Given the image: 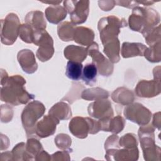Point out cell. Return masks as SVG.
<instances>
[{
  "label": "cell",
  "mask_w": 161,
  "mask_h": 161,
  "mask_svg": "<svg viewBox=\"0 0 161 161\" xmlns=\"http://www.w3.org/2000/svg\"><path fill=\"white\" fill-rule=\"evenodd\" d=\"M143 157L145 160H160V148L155 144L143 149Z\"/></svg>",
  "instance_id": "32"
},
{
  "label": "cell",
  "mask_w": 161,
  "mask_h": 161,
  "mask_svg": "<svg viewBox=\"0 0 161 161\" xmlns=\"http://www.w3.org/2000/svg\"><path fill=\"white\" fill-rule=\"evenodd\" d=\"M111 98L114 102L122 105L130 104L135 100L133 92L124 87H118L114 90L111 94Z\"/></svg>",
  "instance_id": "21"
},
{
  "label": "cell",
  "mask_w": 161,
  "mask_h": 161,
  "mask_svg": "<svg viewBox=\"0 0 161 161\" xmlns=\"http://www.w3.org/2000/svg\"><path fill=\"white\" fill-rule=\"evenodd\" d=\"M82 63L69 60L66 65L65 75L72 80H78L82 76Z\"/></svg>",
  "instance_id": "28"
},
{
  "label": "cell",
  "mask_w": 161,
  "mask_h": 161,
  "mask_svg": "<svg viewBox=\"0 0 161 161\" xmlns=\"http://www.w3.org/2000/svg\"><path fill=\"white\" fill-rule=\"evenodd\" d=\"M50 156L51 155H50L47 152L43 150L37 155V156L35 158V160H52Z\"/></svg>",
  "instance_id": "39"
},
{
  "label": "cell",
  "mask_w": 161,
  "mask_h": 161,
  "mask_svg": "<svg viewBox=\"0 0 161 161\" xmlns=\"http://www.w3.org/2000/svg\"><path fill=\"white\" fill-rule=\"evenodd\" d=\"M97 69L96 65L91 63L86 64L82 69L81 78L86 85L92 86L96 82Z\"/></svg>",
  "instance_id": "27"
},
{
  "label": "cell",
  "mask_w": 161,
  "mask_h": 161,
  "mask_svg": "<svg viewBox=\"0 0 161 161\" xmlns=\"http://www.w3.org/2000/svg\"><path fill=\"white\" fill-rule=\"evenodd\" d=\"M105 158L107 160H136L138 158V150L136 148L123 149L109 148L106 150Z\"/></svg>",
  "instance_id": "14"
},
{
  "label": "cell",
  "mask_w": 161,
  "mask_h": 161,
  "mask_svg": "<svg viewBox=\"0 0 161 161\" xmlns=\"http://www.w3.org/2000/svg\"><path fill=\"white\" fill-rule=\"evenodd\" d=\"M96 125V120L88 117L76 116L70 121L69 130L74 136L82 139L86 138L88 133H94Z\"/></svg>",
  "instance_id": "10"
},
{
  "label": "cell",
  "mask_w": 161,
  "mask_h": 161,
  "mask_svg": "<svg viewBox=\"0 0 161 161\" xmlns=\"http://www.w3.org/2000/svg\"><path fill=\"white\" fill-rule=\"evenodd\" d=\"M116 4H118L119 6L123 7H126L128 8H134L136 6H138V3L137 1H115Z\"/></svg>",
  "instance_id": "38"
},
{
  "label": "cell",
  "mask_w": 161,
  "mask_h": 161,
  "mask_svg": "<svg viewBox=\"0 0 161 161\" xmlns=\"http://www.w3.org/2000/svg\"><path fill=\"white\" fill-rule=\"evenodd\" d=\"M143 55L151 62H158L160 61V42L147 48Z\"/></svg>",
  "instance_id": "29"
},
{
  "label": "cell",
  "mask_w": 161,
  "mask_h": 161,
  "mask_svg": "<svg viewBox=\"0 0 161 161\" xmlns=\"http://www.w3.org/2000/svg\"><path fill=\"white\" fill-rule=\"evenodd\" d=\"M33 43L39 47L36 55L40 61L46 62L52 57L54 53L53 41L46 30L35 31Z\"/></svg>",
  "instance_id": "6"
},
{
  "label": "cell",
  "mask_w": 161,
  "mask_h": 161,
  "mask_svg": "<svg viewBox=\"0 0 161 161\" xmlns=\"http://www.w3.org/2000/svg\"><path fill=\"white\" fill-rule=\"evenodd\" d=\"M75 28V25L72 22L65 21L61 23L57 27V33L59 38L64 42L73 40Z\"/></svg>",
  "instance_id": "25"
},
{
  "label": "cell",
  "mask_w": 161,
  "mask_h": 161,
  "mask_svg": "<svg viewBox=\"0 0 161 161\" xmlns=\"http://www.w3.org/2000/svg\"><path fill=\"white\" fill-rule=\"evenodd\" d=\"M48 114L60 120L68 119L72 116L70 106L62 101L54 104L49 110Z\"/></svg>",
  "instance_id": "23"
},
{
  "label": "cell",
  "mask_w": 161,
  "mask_h": 161,
  "mask_svg": "<svg viewBox=\"0 0 161 161\" xmlns=\"http://www.w3.org/2000/svg\"><path fill=\"white\" fill-rule=\"evenodd\" d=\"M160 22V16L153 9L136 6L128 18V25L133 31L145 35Z\"/></svg>",
  "instance_id": "2"
},
{
  "label": "cell",
  "mask_w": 161,
  "mask_h": 161,
  "mask_svg": "<svg viewBox=\"0 0 161 161\" xmlns=\"http://www.w3.org/2000/svg\"><path fill=\"white\" fill-rule=\"evenodd\" d=\"M87 49L88 55L92 57V63L96 65L99 73L103 76L111 75L114 69L113 63L99 51L98 44L93 42Z\"/></svg>",
  "instance_id": "9"
},
{
  "label": "cell",
  "mask_w": 161,
  "mask_h": 161,
  "mask_svg": "<svg viewBox=\"0 0 161 161\" xmlns=\"http://www.w3.org/2000/svg\"><path fill=\"white\" fill-rule=\"evenodd\" d=\"M64 5L72 23L79 25L86 21L89 12V1H65Z\"/></svg>",
  "instance_id": "7"
},
{
  "label": "cell",
  "mask_w": 161,
  "mask_h": 161,
  "mask_svg": "<svg viewBox=\"0 0 161 161\" xmlns=\"http://www.w3.org/2000/svg\"><path fill=\"white\" fill-rule=\"evenodd\" d=\"M103 45L104 46L103 52L109 58V60L113 64L118 62L120 60V45L118 38H116L109 40Z\"/></svg>",
  "instance_id": "22"
},
{
  "label": "cell",
  "mask_w": 161,
  "mask_h": 161,
  "mask_svg": "<svg viewBox=\"0 0 161 161\" xmlns=\"http://www.w3.org/2000/svg\"><path fill=\"white\" fill-rule=\"evenodd\" d=\"M94 33L92 30L84 26H77L74 35L75 42L82 45H90L94 40Z\"/></svg>",
  "instance_id": "18"
},
{
  "label": "cell",
  "mask_w": 161,
  "mask_h": 161,
  "mask_svg": "<svg viewBox=\"0 0 161 161\" xmlns=\"http://www.w3.org/2000/svg\"><path fill=\"white\" fill-rule=\"evenodd\" d=\"M55 143L57 147L62 150H68L71 145V138L68 135L60 133L55 138Z\"/></svg>",
  "instance_id": "35"
},
{
  "label": "cell",
  "mask_w": 161,
  "mask_h": 161,
  "mask_svg": "<svg viewBox=\"0 0 161 161\" xmlns=\"http://www.w3.org/2000/svg\"><path fill=\"white\" fill-rule=\"evenodd\" d=\"M64 53L67 59L80 63L82 62L88 55L87 48L74 45L66 47L64 48Z\"/></svg>",
  "instance_id": "17"
},
{
  "label": "cell",
  "mask_w": 161,
  "mask_h": 161,
  "mask_svg": "<svg viewBox=\"0 0 161 161\" xmlns=\"http://www.w3.org/2000/svg\"><path fill=\"white\" fill-rule=\"evenodd\" d=\"M87 111L91 116L99 119L112 118L114 115L111 103L107 99L97 100L90 103Z\"/></svg>",
  "instance_id": "12"
},
{
  "label": "cell",
  "mask_w": 161,
  "mask_h": 161,
  "mask_svg": "<svg viewBox=\"0 0 161 161\" xmlns=\"http://www.w3.org/2000/svg\"><path fill=\"white\" fill-rule=\"evenodd\" d=\"M125 125V121L123 117L118 115L115 117L110 118L108 125L107 131L112 132L114 134L120 133L124 128Z\"/></svg>",
  "instance_id": "30"
},
{
  "label": "cell",
  "mask_w": 161,
  "mask_h": 161,
  "mask_svg": "<svg viewBox=\"0 0 161 161\" xmlns=\"http://www.w3.org/2000/svg\"><path fill=\"white\" fill-rule=\"evenodd\" d=\"M145 42L149 46H152L155 43L160 42V26L155 27L145 35H143Z\"/></svg>",
  "instance_id": "33"
},
{
  "label": "cell",
  "mask_w": 161,
  "mask_h": 161,
  "mask_svg": "<svg viewBox=\"0 0 161 161\" xmlns=\"http://www.w3.org/2000/svg\"><path fill=\"white\" fill-rule=\"evenodd\" d=\"M35 30L28 24L25 23L21 25L19 31V36L20 38L25 42L28 43H33Z\"/></svg>",
  "instance_id": "31"
},
{
  "label": "cell",
  "mask_w": 161,
  "mask_h": 161,
  "mask_svg": "<svg viewBox=\"0 0 161 161\" xmlns=\"http://www.w3.org/2000/svg\"><path fill=\"white\" fill-rule=\"evenodd\" d=\"M125 117L140 126L147 125L152 118V113L140 103H136L127 105L124 109Z\"/></svg>",
  "instance_id": "8"
},
{
  "label": "cell",
  "mask_w": 161,
  "mask_h": 161,
  "mask_svg": "<svg viewBox=\"0 0 161 161\" xmlns=\"http://www.w3.org/2000/svg\"><path fill=\"white\" fill-rule=\"evenodd\" d=\"M154 80H142L136 85L135 91L138 97H152L160 93V74H157L153 71Z\"/></svg>",
  "instance_id": "11"
},
{
  "label": "cell",
  "mask_w": 161,
  "mask_h": 161,
  "mask_svg": "<svg viewBox=\"0 0 161 161\" xmlns=\"http://www.w3.org/2000/svg\"><path fill=\"white\" fill-rule=\"evenodd\" d=\"M126 26L127 23L124 18L119 19L114 15L101 18L98 22L97 28L102 43L118 38L120 28Z\"/></svg>",
  "instance_id": "4"
},
{
  "label": "cell",
  "mask_w": 161,
  "mask_h": 161,
  "mask_svg": "<svg viewBox=\"0 0 161 161\" xmlns=\"http://www.w3.org/2000/svg\"><path fill=\"white\" fill-rule=\"evenodd\" d=\"M47 20L53 24H58L67 16V11L64 7L58 5H52L45 10Z\"/></svg>",
  "instance_id": "20"
},
{
  "label": "cell",
  "mask_w": 161,
  "mask_h": 161,
  "mask_svg": "<svg viewBox=\"0 0 161 161\" xmlns=\"http://www.w3.org/2000/svg\"><path fill=\"white\" fill-rule=\"evenodd\" d=\"M26 144L23 142L17 144L12 150V159L15 160H23Z\"/></svg>",
  "instance_id": "36"
},
{
  "label": "cell",
  "mask_w": 161,
  "mask_h": 161,
  "mask_svg": "<svg viewBox=\"0 0 161 161\" xmlns=\"http://www.w3.org/2000/svg\"><path fill=\"white\" fill-rule=\"evenodd\" d=\"M59 121L58 119L50 114L44 116L43 119L36 124V135L43 138L54 134Z\"/></svg>",
  "instance_id": "13"
},
{
  "label": "cell",
  "mask_w": 161,
  "mask_h": 161,
  "mask_svg": "<svg viewBox=\"0 0 161 161\" xmlns=\"http://www.w3.org/2000/svg\"><path fill=\"white\" fill-rule=\"evenodd\" d=\"M45 111L44 105L38 101H31L24 108L21 113V122L28 138L36 135L38 119L43 115Z\"/></svg>",
  "instance_id": "3"
},
{
  "label": "cell",
  "mask_w": 161,
  "mask_h": 161,
  "mask_svg": "<svg viewBox=\"0 0 161 161\" xmlns=\"http://www.w3.org/2000/svg\"><path fill=\"white\" fill-rule=\"evenodd\" d=\"M42 2L45 3H48L52 5H58L62 1H42Z\"/></svg>",
  "instance_id": "40"
},
{
  "label": "cell",
  "mask_w": 161,
  "mask_h": 161,
  "mask_svg": "<svg viewBox=\"0 0 161 161\" xmlns=\"http://www.w3.org/2000/svg\"><path fill=\"white\" fill-rule=\"evenodd\" d=\"M119 145L121 147L133 148L137 147V140L133 133H127L120 138Z\"/></svg>",
  "instance_id": "34"
},
{
  "label": "cell",
  "mask_w": 161,
  "mask_h": 161,
  "mask_svg": "<svg viewBox=\"0 0 161 161\" xmlns=\"http://www.w3.org/2000/svg\"><path fill=\"white\" fill-rule=\"evenodd\" d=\"M43 150L41 143L36 138L30 137L28 139L25 152L23 156V160H35L37 155Z\"/></svg>",
  "instance_id": "24"
},
{
  "label": "cell",
  "mask_w": 161,
  "mask_h": 161,
  "mask_svg": "<svg viewBox=\"0 0 161 161\" xmlns=\"http://www.w3.org/2000/svg\"><path fill=\"white\" fill-rule=\"evenodd\" d=\"M109 92L100 87H93L85 89L82 92L81 97L86 100L97 101L99 99H107Z\"/></svg>",
  "instance_id": "26"
},
{
  "label": "cell",
  "mask_w": 161,
  "mask_h": 161,
  "mask_svg": "<svg viewBox=\"0 0 161 161\" xmlns=\"http://www.w3.org/2000/svg\"><path fill=\"white\" fill-rule=\"evenodd\" d=\"M1 100L13 106L26 104L34 99V95L30 94L24 87L26 80L19 75L8 77L4 71L1 72Z\"/></svg>",
  "instance_id": "1"
},
{
  "label": "cell",
  "mask_w": 161,
  "mask_h": 161,
  "mask_svg": "<svg viewBox=\"0 0 161 161\" xmlns=\"http://www.w3.org/2000/svg\"><path fill=\"white\" fill-rule=\"evenodd\" d=\"M18 61L23 70L27 74H33L36 71L38 64L33 52L29 49H23L17 55Z\"/></svg>",
  "instance_id": "15"
},
{
  "label": "cell",
  "mask_w": 161,
  "mask_h": 161,
  "mask_svg": "<svg viewBox=\"0 0 161 161\" xmlns=\"http://www.w3.org/2000/svg\"><path fill=\"white\" fill-rule=\"evenodd\" d=\"M25 21L26 24L29 25L35 31L45 30L47 23L44 18L43 13L40 11H32L29 12Z\"/></svg>",
  "instance_id": "16"
},
{
  "label": "cell",
  "mask_w": 161,
  "mask_h": 161,
  "mask_svg": "<svg viewBox=\"0 0 161 161\" xmlns=\"http://www.w3.org/2000/svg\"><path fill=\"white\" fill-rule=\"evenodd\" d=\"M52 157V160H70L69 157V152L67 150H62V151H58L53 155H51Z\"/></svg>",
  "instance_id": "37"
},
{
  "label": "cell",
  "mask_w": 161,
  "mask_h": 161,
  "mask_svg": "<svg viewBox=\"0 0 161 161\" xmlns=\"http://www.w3.org/2000/svg\"><path fill=\"white\" fill-rule=\"evenodd\" d=\"M147 47L141 43L124 42L121 47V55L123 58L143 56Z\"/></svg>",
  "instance_id": "19"
},
{
  "label": "cell",
  "mask_w": 161,
  "mask_h": 161,
  "mask_svg": "<svg viewBox=\"0 0 161 161\" xmlns=\"http://www.w3.org/2000/svg\"><path fill=\"white\" fill-rule=\"evenodd\" d=\"M1 40L6 45H11L16 42L19 35L21 26L18 16L13 13H9L4 19L1 20Z\"/></svg>",
  "instance_id": "5"
}]
</instances>
